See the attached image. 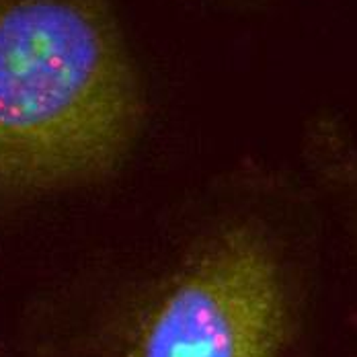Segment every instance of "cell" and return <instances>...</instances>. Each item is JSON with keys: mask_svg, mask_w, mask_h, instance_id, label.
Returning a JSON list of instances; mask_svg holds the SVG:
<instances>
[{"mask_svg": "<svg viewBox=\"0 0 357 357\" xmlns=\"http://www.w3.org/2000/svg\"><path fill=\"white\" fill-rule=\"evenodd\" d=\"M287 326L273 250L257 230L236 226L181 269L128 357H284Z\"/></svg>", "mask_w": 357, "mask_h": 357, "instance_id": "7a4b0ae2", "label": "cell"}, {"mask_svg": "<svg viewBox=\"0 0 357 357\" xmlns=\"http://www.w3.org/2000/svg\"><path fill=\"white\" fill-rule=\"evenodd\" d=\"M142 91L103 0H0V193L107 177Z\"/></svg>", "mask_w": 357, "mask_h": 357, "instance_id": "6da1fadb", "label": "cell"}, {"mask_svg": "<svg viewBox=\"0 0 357 357\" xmlns=\"http://www.w3.org/2000/svg\"><path fill=\"white\" fill-rule=\"evenodd\" d=\"M337 167H339L337 177L343 178V183H345V187H347V191H349V195L354 199V208H356L357 212V167L351 165V160L345 158V156H341L337 160Z\"/></svg>", "mask_w": 357, "mask_h": 357, "instance_id": "3957f363", "label": "cell"}]
</instances>
